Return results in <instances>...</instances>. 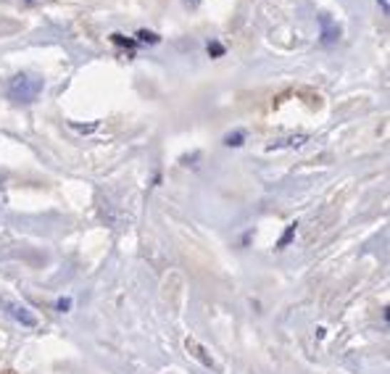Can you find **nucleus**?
<instances>
[{"instance_id":"1","label":"nucleus","mask_w":390,"mask_h":374,"mask_svg":"<svg viewBox=\"0 0 390 374\" xmlns=\"http://www.w3.org/2000/svg\"><path fill=\"white\" fill-rule=\"evenodd\" d=\"M40 90H43V79L40 77H32V74H16V77L11 79L9 93L16 103H32V100L40 95Z\"/></svg>"},{"instance_id":"2","label":"nucleus","mask_w":390,"mask_h":374,"mask_svg":"<svg viewBox=\"0 0 390 374\" xmlns=\"http://www.w3.org/2000/svg\"><path fill=\"white\" fill-rule=\"evenodd\" d=\"M319 37H322V45H332L340 40V24L332 21L329 14H319Z\"/></svg>"},{"instance_id":"3","label":"nucleus","mask_w":390,"mask_h":374,"mask_svg":"<svg viewBox=\"0 0 390 374\" xmlns=\"http://www.w3.org/2000/svg\"><path fill=\"white\" fill-rule=\"evenodd\" d=\"M6 308H9V313H11V316H14V319H16V322H21V324H24V327H37V319H35V316H32V313H29V308H26V306L9 303V306H6Z\"/></svg>"},{"instance_id":"4","label":"nucleus","mask_w":390,"mask_h":374,"mask_svg":"<svg viewBox=\"0 0 390 374\" xmlns=\"http://www.w3.org/2000/svg\"><path fill=\"white\" fill-rule=\"evenodd\" d=\"M185 346H188V350H190L193 356L198 358L200 364H206V366H214V361H211V358L206 356V348H203V346H200L198 340H193V338H188L185 340Z\"/></svg>"},{"instance_id":"5","label":"nucleus","mask_w":390,"mask_h":374,"mask_svg":"<svg viewBox=\"0 0 390 374\" xmlns=\"http://www.w3.org/2000/svg\"><path fill=\"white\" fill-rule=\"evenodd\" d=\"M309 135H293V137H285V140H277L274 145H269V150H279V148H301Z\"/></svg>"},{"instance_id":"6","label":"nucleus","mask_w":390,"mask_h":374,"mask_svg":"<svg viewBox=\"0 0 390 374\" xmlns=\"http://www.w3.org/2000/svg\"><path fill=\"white\" fill-rule=\"evenodd\" d=\"M138 43L158 45V43H161V37H158L156 32H148V29H140V32H138Z\"/></svg>"},{"instance_id":"7","label":"nucleus","mask_w":390,"mask_h":374,"mask_svg":"<svg viewBox=\"0 0 390 374\" xmlns=\"http://www.w3.org/2000/svg\"><path fill=\"white\" fill-rule=\"evenodd\" d=\"M245 140V132H235V135H227L225 137V145H230V148H240Z\"/></svg>"},{"instance_id":"8","label":"nucleus","mask_w":390,"mask_h":374,"mask_svg":"<svg viewBox=\"0 0 390 374\" xmlns=\"http://www.w3.org/2000/svg\"><path fill=\"white\" fill-rule=\"evenodd\" d=\"M295 227H298V224H295V222H293V224H287V229H285V235L279 237V243H277V248H285V245H287V243H290V240H293V235H295Z\"/></svg>"},{"instance_id":"9","label":"nucleus","mask_w":390,"mask_h":374,"mask_svg":"<svg viewBox=\"0 0 390 374\" xmlns=\"http://www.w3.org/2000/svg\"><path fill=\"white\" fill-rule=\"evenodd\" d=\"M208 56H211V58H219V56H225V45L222 43H208Z\"/></svg>"},{"instance_id":"10","label":"nucleus","mask_w":390,"mask_h":374,"mask_svg":"<svg viewBox=\"0 0 390 374\" xmlns=\"http://www.w3.org/2000/svg\"><path fill=\"white\" fill-rule=\"evenodd\" d=\"M111 40H113V43H116V45H122V48H130V51H132V48H135V40H132V37H124V35H111Z\"/></svg>"},{"instance_id":"11","label":"nucleus","mask_w":390,"mask_h":374,"mask_svg":"<svg viewBox=\"0 0 390 374\" xmlns=\"http://www.w3.org/2000/svg\"><path fill=\"white\" fill-rule=\"evenodd\" d=\"M56 308H58V311H69V308H71V301H69V298H63V301H58V303H56Z\"/></svg>"},{"instance_id":"12","label":"nucleus","mask_w":390,"mask_h":374,"mask_svg":"<svg viewBox=\"0 0 390 374\" xmlns=\"http://www.w3.org/2000/svg\"><path fill=\"white\" fill-rule=\"evenodd\" d=\"M183 3H185V9H198L203 0H183Z\"/></svg>"},{"instance_id":"13","label":"nucleus","mask_w":390,"mask_h":374,"mask_svg":"<svg viewBox=\"0 0 390 374\" xmlns=\"http://www.w3.org/2000/svg\"><path fill=\"white\" fill-rule=\"evenodd\" d=\"M377 3H380V9L385 11V14H388V11H390V9H388V0H377Z\"/></svg>"}]
</instances>
